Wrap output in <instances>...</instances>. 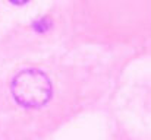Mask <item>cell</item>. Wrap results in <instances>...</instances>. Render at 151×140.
I'll return each instance as SVG.
<instances>
[{"label":"cell","instance_id":"7a4b0ae2","mask_svg":"<svg viewBox=\"0 0 151 140\" xmlns=\"http://www.w3.org/2000/svg\"><path fill=\"white\" fill-rule=\"evenodd\" d=\"M10 3H13V4H18V6H21V4H25V3H28L29 0H9Z\"/></svg>","mask_w":151,"mask_h":140},{"label":"cell","instance_id":"6da1fadb","mask_svg":"<svg viewBox=\"0 0 151 140\" xmlns=\"http://www.w3.org/2000/svg\"><path fill=\"white\" fill-rule=\"evenodd\" d=\"M10 91L21 107L40 108L50 101L53 86L44 72L38 69H25L13 77Z\"/></svg>","mask_w":151,"mask_h":140}]
</instances>
